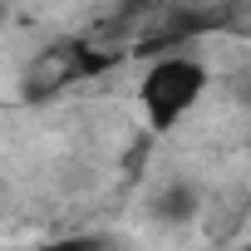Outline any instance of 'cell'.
<instances>
[{
  "instance_id": "obj_1",
  "label": "cell",
  "mask_w": 251,
  "mask_h": 251,
  "mask_svg": "<svg viewBox=\"0 0 251 251\" xmlns=\"http://www.w3.org/2000/svg\"><path fill=\"white\" fill-rule=\"evenodd\" d=\"M202 94H207V69L187 54H168V59L148 64V74L138 84V108L153 133H173L202 103Z\"/></svg>"
},
{
  "instance_id": "obj_2",
  "label": "cell",
  "mask_w": 251,
  "mask_h": 251,
  "mask_svg": "<svg viewBox=\"0 0 251 251\" xmlns=\"http://www.w3.org/2000/svg\"><path fill=\"white\" fill-rule=\"evenodd\" d=\"M153 212H158L163 222H182V217H192V212H197V192H192V187H182V182H173V187L153 202Z\"/></svg>"
}]
</instances>
